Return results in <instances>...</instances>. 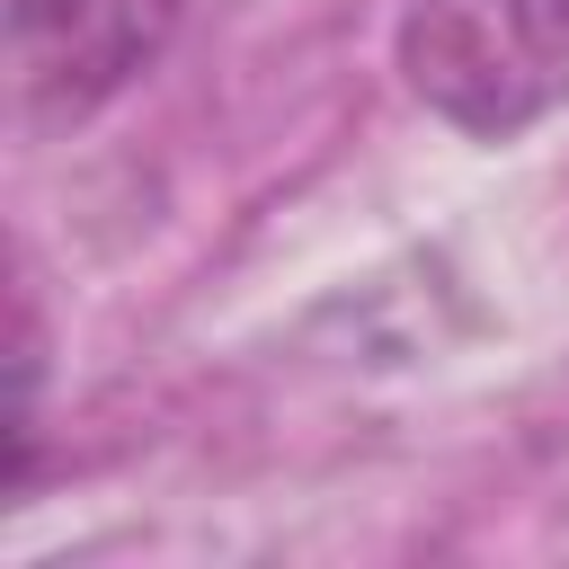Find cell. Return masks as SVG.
Here are the masks:
<instances>
[{
  "mask_svg": "<svg viewBox=\"0 0 569 569\" xmlns=\"http://www.w3.org/2000/svg\"><path fill=\"white\" fill-rule=\"evenodd\" d=\"M400 80L471 142H516L569 98V0H409Z\"/></svg>",
  "mask_w": 569,
  "mask_h": 569,
  "instance_id": "6da1fadb",
  "label": "cell"
},
{
  "mask_svg": "<svg viewBox=\"0 0 569 569\" xmlns=\"http://www.w3.org/2000/svg\"><path fill=\"white\" fill-rule=\"evenodd\" d=\"M187 27V0H9V71L36 124H89Z\"/></svg>",
  "mask_w": 569,
  "mask_h": 569,
  "instance_id": "7a4b0ae2",
  "label": "cell"
},
{
  "mask_svg": "<svg viewBox=\"0 0 569 569\" xmlns=\"http://www.w3.org/2000/svg\"><path fill=\"white\" fill-rule=\"evenodd\" d=\"M9 365H18V427H9L18 436V471H9V489L27 498L36 489V453H44V329H36L27 293H18V356Z\"/></svg>",
  "mask_w": 569,
  "mask_h": 569,
  "instance_id": "3957f363",
  "label": "cell"
}]
</instances>
